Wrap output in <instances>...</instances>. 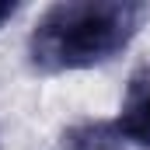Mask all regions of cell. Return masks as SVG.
Listing matches in <instances>:
<instances>
[{"label": "cell", "mask_w": 150, "mask_h": 150, "mask_svg": "<svg viewBox=\"0 0 150 150\" xmlns=\"http://www.w3.org/2000/svg\"><path fill=\"white\" fill-rule=\"evenodd\" d=\"M143 7L122 0H63L38 14L28 32V63L38 74H70L108 63L140 28Z\"/></svg>", "instance_id": "cell-1"}, {"label": "cell", "mask_w": 150, "mask_h": 150, "mask_svg": "<svg viewBox=\"0 0 150 150\" xmlns=\"http://www.w3.org/2000/svg\"><path fill=\"white\" fill-rule=\"evenodd\" d=\"M115 129H119L122 143L129 140L136 147H150V70H140L129 80L126 98L119 105Z\"/></svg>", "instance_id": "cell-2"}, {"label": "cell", "mask_w": 150, "mask_h": 150, "mask_svg": "<svg viewBox=\"0 0 150 150\" xmlns=\"http://www.w3.org/2000/svg\"><path fill=\"white\" fill-rule=\"evenodd\" d=\"M56 150H122L115 122H74L59 133Z\"/></svg>", "instance_id": "cell-3"}, {"label": "cell", "mask_w": 150, "mask_h": 150, "mask_svg": "<svg viewBox=\"0 0 150 150\" xmlns=\"http://www.w3.org/2000/svg\"><path fill=\"white\" fill-rule=\"evenodd\" d=\"M14 14H18V4H14V0H0V28H4Z\"/></svg>", "instance_id": "cell-4"}]
</instances>
